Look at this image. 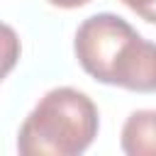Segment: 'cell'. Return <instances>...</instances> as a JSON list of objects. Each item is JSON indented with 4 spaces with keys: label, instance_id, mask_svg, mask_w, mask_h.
Masks as SVG:
<instances>
[{
    "label": "cell",
    "instance_id": "3957f363",
    "mask_svg": "<svg viewBox=\"0 0 156 156\" xmlns=\"http://www.w3.org/2000/svg\"><path fill=\"white\" fill-rule=\"evenodd\" d=\"M112 85L134 93H156V44L139 37L124 44L112 71Z\"/></svg>",
    "mask_w": 156,
    "mask_h": 156
},
{
    "label": "cell",
    "instance_id": "6da1fadb",
    "mask_svg": "<svg viewBox=\"0 0 156 156\" xmlns=\"http://www.w3.org/2000/svg\"><path fill=\"white\" fill-rule=\"evenodd\" d=\"M98 107L76 88L49 90L20 127L22 156H76L98 136Z\"/></svg>",
    "mask_w": 156,
    "mask_h": 156
},
{
    "label": "cell",
    "instance_id": "7a4b0ae2",
    "mask_svg": "<svg viewBox=\"0 0 156 156\" xmlns=\"http://www.w3.org/2000/svg\"><path fill=\"white\" fill-rule=\"evenodd\" d=\"M134 27L110 12L88 17L76 32V56L85 73L112 85V71L124 44L134 37Z\"/></svg>",
    "mask_w": 156,
    "mask_h": 156
},
{
    "label": "cell",
    "instance_id": "8992f818",
    "mask_svg": "<svg viewBox=\"0 0 156 156\" xmlns=\"http://www.w3.org/2000/svg\"><path fill=\"white\" fill-rule=\"evenodd\" d=\"M51 5H58V7H80V5H85V2H90V0H49Z\"/></svg>",
    "mask_w": 156,
    "mask_h": 156
},
{
    "label": "cell",
    "instance_id": "277c9868",
    "mask_svg": "<svg viewBox=\"0 0 156 156\" xmlns=\"http://www.w3.org/2000/svg\"><path fill=\"white\" fill-rule=\"evenodd\" d=\"M122 151L129 156H156V110H136L127 117Z\"/></svg>",
    "mask_w": 156,
    "mask_h": 156
},
{
    "label": "cell",
    "instance_id": "5b68a950",
    "mask_svg": "<svg viewBox=\"0 0 156 156\" xmlns=\"http://www.w3.org/2000/svg\"><path fill=\"white\" fill-rule=\"evenodd\" d=\"M119 2H124L129 10H134L141 20L156 22V0H119Z\"/></svg>",
    "mask_w": 156,
    "mask_h": 156
}]
</instances>
